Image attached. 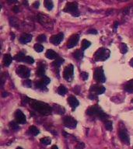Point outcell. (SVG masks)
Segmentation results:
<instances>
[{
  "instance_id": "obj_1",
  "label": "cell",
  "mask_w": 133,
  "mask_h": 149,
  "mask_svg": "<svg viewBox=\"0 0 133 149\" xmlns=\"http://www.w3.org/2000/svg\"><path fill=\"white\" fill-rule=\"evenodd\" d=\"M29 103L31 108H33L34 110H36L37 112L42 115H49L51 113L53 110L48 104L35 100H31Z\"/></svg>"
},
{
  "instance_id": "obj_2",
  "label": "cell",
  "mask_w": 133,
  "mask_h": 149,
  "mask_svg": "<svg viewBox=\"0 0 133 149\" xmlns=\"http://www.w3.org/2000/svg\"><path fill=\"white\" fill-rule=\"evenodd\" d=\"M110 51L107 48H104V47H101L99 48L94 54L93 57L95 59V61L97 62H103L107 60V59L110 57Z\"/></svg>"
},
{
  "instance_id": "obj_3",
  "label": "cell",
  "mask_w": 133,
  "mask_h": 149,
  "mask_svg": "<svg viewBox=\"0 0 133 149\" xmlns=\"http://www.w3.org/2000/svg\"><path fill=\"white\" fill-rule=\"evenodd\" d=\"M63 11L65 13H70L72 16H75V17L79 16V15H80V13H79V9H78V4L75 2L68 3L65 5V7L63 9Z\"/></svg>"
},
{
  "instance_id": "obj_4",
  "label": "cell",
  "mask_w": 133,
  "mask_h": 149,
  "mask_svg": "<svg viewBox=\"0 0 133 149\" xmlns=\"http://www.w3.org/2000/svg\"><path fill=\"white\" fill-rule=\"evenodd\" d=\"M37 20L38 22L46 29H51L53 27V22L50 17H48L46 15L43 14H38L37 15Z\"/></svg>"
},
{
  "instance_id": "obj_5",
  "label": "cell",
  "mask_w": 133,
  "mask_h": 149,
  "mask_svg": "<svg viewBox=\"0 0 133 149\" xmlns=\"http://www.w3.org/2000/svg\"><path fill=\"white\" fill-rule=\"evenodd\" d=\"M16 72L20 77H21L23 78H28L31 75V72H30V70L28 69V68H26L24 65H20L19 67H17Z\"/></svg>"
},
{
  "instance_id": "obj_6",
  "label": "cell",
  "mask_w": 133,
  "mask_h": 149,
  "mask_svg": "<svg viewBox=\"0 0 133 149\" xmlns=\"http://www.w3.org/2000/svg\"><path fill=\"white\" fill-rule=\"evenodd\" d=\"M93 78L96 81H97L100 83H103L106 82V78H105L104 72L102 68H97L95 70Z\"/></svg>"
},
{
  "instance_id": "obj_7",
  "label": "cell",
  "mask_w": 133,
  "mask_h": 149,
  "mask_svg": "<svg viewBox=\"0 0 133 149\" xmlns=\"http://www.w3.org/2000/svg\"><path fill=\"white\" fill-rule=\"evenodd\" d=\"M73 70H74V67L72 65H69L65 68L63 72V77L65 80L69 82L72 81L73 77Z\"/></svg>"
},
{
  "instance_id": "obj_8",
  "label": "cell",
  "mask_w": 133,
  "mask_h": 149,
  "mask_svg": "<svg viewBox=\"0 0 133 149\" xmlns=\"http://www.w3.org/2000/svg\"><path fill=\"white\" fill-rule=\"evenodd\" d=\"M63 124L66 127L69 128H75L77 125V121L72 116H65L63 119Z\"/></svg>"
},
{
  "instance_id": "obj_9",
  "label": "cell",
  "mask_w": 133,
  "mask_h": 149,
  "mask_svg": "<svg viewBox=\"0 0 133 149\" xmlns=\"http://www.w3.org/2000/svg\"><path fill=\"white\" fill-rule=\"evenodd\" d=\"M103 111L100 109V107H99L97 105L93 106L91 107H90L87 110V114L89 116H99Z\"/></svg>"
},
{
  "instance_id": "obj_10",
  "label": "cell",
  "mask_w": 133,
  "mask_h": 149,
  "mask_svg": "<svg viewBox=\"0 0 133 149\" xmlns=\"http://www.w3.org/2000/svg\"><path fill=\"white\" fill-rule=\"evenodd\" d=\"M15 118H16V121L18 124H24L26 122V119L25 115L20 110L16 111V113H15Z\"/></svg>"
},
{
  "instance_id": "obj_11",
  "label": "cell",
  "mask_w": 133,
  "mask_h": 149,
  "mask_svg": "<svg viewBox=\"0 0 133 149\" xmlns=\"http://www.w3.org/2000/svg\"><path fill=\"white\" fill-rule=\"evenodd\" d=\"M105 92V87L100 85H94L90 88V93L95 95H100Z\"/></svg>"
},
{
  "instance_id": "obj_12",
  "label": "cell",
  "mask_w": 133,
  "mask_h": 149,
  "mask_svg": "<svg viewBox=\"0 0 133 149\" xmlns=\"http://www.w3.org/2000/svg\"><path fill=\"white\" fill-rule=\"evenodd\" d=\"M79 40V36L78 34H73L70 37V38L69 39L68 42H67V47L68 48H72L75 46L77 45L78 42Z\"/></svg>"
},
{
  "instance_id": "obj_13",
  "label": "cell",
  "mask_w": 133,
  "mask_h": 149,
  "mask_svg": "<svg viewBox=\"0 0 133 149\" xmlns=\"http://www.w3.org/2000/svg\"><path fill=\"white\" fill-rule=\"evenodd\" d=\"M64 38V34L62 33H59L56 35H53L51 38H50V41L51 43H52L53 44L55 45H59L63 40Z\"/></svg>"
},
{
  "instance_id": "obj_14",
  "label": "cell",
  "mask_w": 133,
  "mask_h": 149,
  "mask_svg": "<svg viewBox=\"0 0 133 149\" xmlns=\"http://www.w3.org/2000/svg\"><path fill=\"white\" fill-rule=\"evenodd\" d=\"M119 137L121 140L122 142H124L125 144L128 145L130 143V138L128 134V133L125 130H121L119 131Z\"/></svg>"
},
{
  "instance_id": "obj_15",
  "label": "cell",
  "mask_w": 133,
  "mask_h": 149,
  "mask_svg": "<svg viewBox=\"0 0 133 149\" xmlns=\"http://www.w3.org/2000/svg\"><path fill=\"white\" fill-rule=\"evenodd\" d=\"M68 103L69 104V106H71V108L72 109V110H75V109L79 106V103L78 101V100L75 97V96H70L69 98H68Z\"/></svg>"
},
{
  "instance_id": "obj_16",
  "label": "cell",
  "mask_w": 133,
  "mask_h": 149,
  "mask_svg": "<svg viewBox=\"0 0 133 149\" xmlns=\"http://www.w3.org/2000/svg\"><path fill=\"white\" fill-rule=\"evenodd\" d=\"M31 40H32V36L31 34H23L20 37V41L22 44L29 43L30 41H31Z\"/></svg>"
},
{
  "instance_id": "obj_17",
  "label": "cell",
  "mask_w": 133,
  "mask_h": 149,
  "mask_svg": "<svg viewBox=\"0 0 133 149\" xmlns=\"http://www.w3.org/2000/svg\"><path fill=\"white\" fill-rule=\"evenodd\" d=\"M45 56H46L47 58L51 59V60H53V59H56L57 57H58V54L55 51H54L53 50H51V49L47 51V52L45 53Z\"/></svg>"
},
{
  "instance_id": "obj_18",
  "label": "cell",
  "mask_w": 133,
  "mask_h": 149,
  "mask_svg": "<svg viewBox=\"0 0 133 149\" xmlns=\"http://www.w3.org/2000/svg\"><path fill=\"white\" fill-rule=\"evenodd\" d=\"M12 60H13V57L10 54H5L4 57H3V65L6 66V67H8L10 65L11 62H12Z\"/></svg>"
},
{
  "instance_id": "obj_19",
  "label": "cell",
  "mask_w": 133,
  "mask_h": 149,
  "mask_svg": "<svg viewBox=\"0 0 133 149\" xmlns=\"http://www.w3.org/2000/svg\"><path fill=\"white\" fill-rule=\"evenodd\" d=\"M45 74V68L44 67V65H39V67L37 68V70L36 72V75L38 77H44Z\"/></svg>"
},
{
  "instance_id": "obj_20",
  "label": "cell",
  "mask_w": 133,
  "mask_h": 149,
  "mask_svg": "<svg viewBox=\"0 0 133 149\" xmlns=\"http://www.w3.org/2000/svg\"><path fill=\"white\" fill-rule=\"evenodd\" d=\"M73 57L77 59V60H80L83 57V50H76L74 53H73Z\"/></svg>"
},
{
  "instance_id": "obj_21",
  "label": "cell",
  "mask_w": 133,
  "mask_h": 149,
  "mask_svg": "<svg viewBox=\"0 0 133 149\" xmlns=\"http://www.w3.org/2000/svg\"><path fill=\"white\" fill-rule=\"evenodd\" d=\"M44 5L48 10H51L53 7H54L52 0H44Z\"/></svg>"
},
{
  "instance_id": "obj_22",
  "label": "cell",
  "mask_w": 133,
  "mask_h": 149,
  "mask_svg": "<svg viewBox=\"0 0 133 149\" xmlns=\"http://www.w3.org/2000/svg\"><path fill=\"white\" fill-rule=\"evenodd\" d=\"M64 62V59L62 57H57L55 60L53 62V66L55 68H59Z\"/></svg>"
},
{
  "instance_id": "obj_23",
  "label": "cell",
  "mask_w": 133,
  "mask_h": 149,
  "mask_svg": "<svg viewBox=\"0 0 133 149\" xmlns=\"http://www.w3.org/2000/svg\"><path fill=\"white\" fill-rule=\"evenodd\" d=\"M20 62H25V63H27V64H33L34 62V60L32 57L30 56H25L23 58H22V60Z\"/></svg>"
},
{
  "instance_id": "obj_24",
  "label": "cell",
  "mask_w": 133,
  "mask_h": 149,
  "mask_svg": "<svg viewBox=\"0 0 133 149\" xmlns=\"http://www.w3.org/2000/svg\"><path fill=\"white\" fill-rule=\"evenodd\" d=\"M10 25H11L12 26L16 27V28L19 27V24H20L18 19H16V18H15V17H12V18L10 19Z\"/></svg>"
},
{
  "instance_id": "obj_25",
  "label": "cell",
  "mask_w": 133,
  "mask_h": 149,
  "mask_svg": "<svg viewBox=\"0 0 133 149\" xmlns=\"http://www.w3.org/2000/svg\"><path fill=\"white\" fill-rule=\"evenodd\" d=\"M29 132L33 136H37L39 134V130L35 126H31L29 127Z\"/></svg>"
},
{
  "instance_id": "obj_26",
  "label": "cell",
  "mask_w": 133,
  "mask_h": 149,
  "mask_svg": "<svg viewBox=\"0 0 133 149\" xmlns=\"http://www.w3.org/2000/svg\"><path fill=\"white\" fill-rule=\"evenodd\" d=\"M125 89L128 92H133V80L128 82L125 86Z\"/></svg>"
},
{
  "instance_id": "obj_27",
  "label": "cell",
  "mask_w": 133,
  "mask_h": 149,
  "mask_svg": "<svg viewBox=\"0 0 133 149\" xmlns=\"http://www.w3.org/2000/svg\"><path fill=\"white\" fill-rule=\"evenodd\" d=\"M66 92H67V89H66V88H65L64 85H61L59 87V88H58V93H59V95H61V96H65V93H66Z\"/></svg>"
},
{
  "instance_id": "obj_28",
  "label": "cell",
  "mask_w": 133,
  "mask_h": 149,
  "mask_svg": "<svg viewBox=\"0 0 133 149\" xmlns=\"http://www.w3.org/2000/svg\"><path fill=\"white\" fill-rule=\"evenodd\" d=\"M52 109L55 110L58 113H60V114L64 113V111H65V109L63 107H62L61 106H59V105H54Z\"/></svg>"
},
{
  "instance_id": "obj_29",
  "label": "cell",
  "mask_w": 133,
  "mask_h": 149,
  "mask_svg": "<svg viewBox=\"0 0 133 149\" xmlns=\"http://www.w3.org/2000/svg\"><path fill=\"white\" fill-rule=\"evenodd\" d=\"M35 85H36V87H37V88L41 89V90H44V89H45V87H46V85L41 82V80L36 82H35ZM45 90H47V89H45Z\"/></svg>"
},
{
  "instance_id": "obj_30",
  "label": "cell",
  "mask_w": 133,
  "mask_h": 149,
  "mask_svg": "<svg viewBox=\"0 0 133 149\" xmlns=\"http://www.w3.org/2000/svg\"><path fill=\"white\" fill-rule=\"evenodd\" d=\"M40 141H41V143L42 144H44V145H48V144H51V138H50V137H45L41 138V139L40 140Z\"/></svg>"
},
{
  "instance_id": "obj_31",
  "label": "cell",
  "mask_w": 133,
  "mask_h": 149,
  "mask_svg": "<svg viewBox=\"0 0 133 149\" xmlns=\"http://www.w3.org/2000/svg\"><path fill=\"white\" fill-rule=\"evenodd\" d=\"M90 45H91V43L89 41H87V40H83V41H82V50L83 51L86 50Z\"/></svg>"
},
{
  "instance_id": "obj_32",
  "label": "cell",
  "mask_w": 133,
  "mask_h": 149,
  "mask_svg": "<svg viewBox=\"0 0 133 149\" xmlns=\"http://www.w3.org/2000/svg\"><path fill=\"white\" fill-rule=\"evenodd\" d=\"M105 128L108 131H112L113 129V123L111 121H107L105 122Z\"/></svg>"
},
{
  "instance_id": "obj_33",
  "label": "cell",
  "mask_w": 133,
  "mask_h": 149,
  "mask_svg": "<svg viewBox=\"0 0 133 149\" xmlns=\"http://www.w3.org/2000/svg\"><path fill=\"white\" fill-rule=\"evenodd\" d=\"M119 48H120L121 53H122V54H125V53L128 51V47H127V45H126L125 44H124V43L120 44Z\"/></svg>"
},
{
  "instance_id": "obj_34",
  "label": "cell",
  "mask_w": 133,
  "mask_h": 149,
  "mask_svg": "<svg viewBox=\"0 0 133 149\" xmlns=\"http://www.w3.org/2000/svg\"><path fill=\"white\" fill-rule=\"evenodd\" d=\"M25 57V54L23 52H20L19 54H17L14 57L13 59H15V60H17V61H21L22 60V58H23Z\"/></svg>"
},
{
  "instance_id": "obj_35",
  "label": "cell",
  "mask_w": 133,
  "mask_h": 149,
  "mask_svg": "<svg viewBox=\"0 0 133 149\" xmlns=\"http://www.w3.org/2000/svg\"><path fill=\"white\" fill-rule=\"evenodd\" d=\"M34 50L37 51V52H42L43 50H44V47L43 45H41V44H36L34 45Z\"/></svg>"
},
{
  "instance_id": "obj_36",
  "label": "cell",
  "mask_w": 133,
  "mask_h": 149,
  "mask_svg": "<svg viewBox=\"0 0 133 149\" xmlns=\"http://www.w3.org/2000/svg\"><path fill=\"white\" fill-rule=\"evenodd\" d=\"M46 40H47V37H46V36H45L44 34H41V35L38 36L37 38V41L38 42H41V43L45 42Z\"/></svg>"
},
{
  "instance_id": "obj_37",
  "label": "cell",
  "mask_w": 133,
  "mask_h": 149,
  "mask_svg": "<svg viewBox=\"0 0 133 149\" xmlns=\"http://www.w3.org/2000/svg\"><path fill=\"white\" fill-rule=\"evenodd\" d=\"M41 82L45 85H48L50 82H51V79L48 78V77H46V76H44V77H42V79H41Z\"/></svg>"
},
{
  "instance_id": "obj_38",
  "label": "cell",
  "mask_w": 133,
  "mask_h": 149,
  "mask_svg": "<svg viewBox=\"0 0 133 149\" xmlns=\"http://www.w3.org/2000/svg\"><path fill=\"white\" fill-rule=\"evenodd\" d=\"M18 124L17 122H16V123H15L14 121L11 122V123L10 124V127H11L13 130H15V131L18 130L20 127H19V126H18V124Z\"/></svg>"
},
{
  "instance_id": "obj_39",
  "label": "cell",
  "mask_w": 133,
  "mask_h": 149,
  "mask_svg": "<svg viewBox=\"0 0 133 149\" xmlns=\"http://www.w3.org/2000/svg\"><path fill=\"white\" fill-rule=\"evenodd\" d=\"M23 85H25L26 87H27V88H31V86H32V82H31V80H29V79L25 80L23 82Z\"/></svg>"
},
{
  "instance_id": "obj_40",
  "label": "cell",
  "mask_w": 133,
  "mask_h": 149,
  "mask_svg": "<svg viewBox=\"0 0 133 149\" xmlns=\"http://www.w3.org/2000/svg\"><path fill=\"white\" fill-rule=\"evenodd\" d=\"M85 148V144L83 142H79L77 143L75 146V149H84Z\"/></svg>"
},
{
  "instance_id": "obj_41",
  "label": "cell",
  "mask_w": 133,
  "mask_h": 149,
  "mask_svg": "<svg viewBox=\"0 0 133 149\" xmlns=\"http://www.w3.org/2000/svg\"><path fill=\"white\" fill-rule=\"evenodd\" d=\"M80 76H81V78H82V79L83 80H87V78H88V73L87 72H81V75H80Z\"/></svg>"
},
{
  "instance_id": "obj_42",
  "label": "cell",
  "mask_w": 133,
  "mask_h": 149,
  "mask_svg": "<svg viewBox=\"0 0 133 149\" xmlns=\"http://www.w3.org/2000/svg\"><path fill=\"white\" fill-rule=\"evenodd\" d=\"M30 100H31V99H29L28 97H26V96H23V100H22V103H23V104L29 103H30Z\"/></svg>"
},
{
  "instance_id": "obj_43",
  "label": "cell",
  "mask_w": 133,
  "mask_h": 149,
  "mask_svg": "<svg viewBox=\"0 0 133 149\" xmlns=\"http://www.w3.org/2000/svg\"><path fill=\"white\" fill-rule=\"evenodd\" d=\"M39 5H40V3L39 2H35L34 4H33V6H34V8H35V9H38L39 8Z\"/></svg>"
},
{
  "instance_id": "obj_44",
  "label": "cell",
  "mask_w": 133,
  "mask_h": 149,
  "mask_svg": "<svg viewBox=\"0 0 133 149\" xmlns=\"http://www.w3.org/2000/svg\"><path fill=\"white\" fill-rule=\"evenodd\" d=\"M88 34H97V31L96 29H90V31L87 32Z\"/></svg>"
},
{
  "instance_id": "obj_45",
  "label": "cell",
  "mask_w": 133,
  "mask_h": 149,
  "mask_svg": "<svg viewBox=\"0 0 133 149\" xmlns=\"http://www.w3.org/2000/svg\"><path fill=\"white\" fill-rule=\"evenodd\" d=\"M7 3L9 4H14L17 3V0H7Z\"/></svg>"
},
{
  "instance_id": "obj_46",
  "label": "cell",
  "mask_w": 133,
  "mask_h": 149,
  "mask_svg": "<svg viewBox=\"0 0 133 149\" xmlns=\"http://www.w3.org/2000/svg\"><path fill=\"white\" fill-rule=\"evenodd\" d=\"M89 98H90V100H94V99H97V96H96V95H95V94L91 93V94L89 96Z\"/></svg>"
},
{
  "instance_id": "obj_47",
  "label": "cell",
  "mask_w": 133,
  "mask_h": 149,
  "mask_svg": "<svg viewBox=\"0 0 133 149\" xmlns=\"http://www.w3.org/2000/svg\"><path fill=\"white\" fill-rule=\"evenodd\" d=\"M118 25H119L118 22H115V23H114V29H115V31H116L117 27L118 26Z\"/></svg>"
},
{
  "instance_id": "obj_48",
  "label": "cell",
  "mask_w": 133,
  "mask_h": 149,
  "mask_svg": "<svg viewBox=\"0 0 133 149\" xmlns=\"http://www.w3.org/2000/svg\"><path fill=\"white\" fill-rule=\"evenodd\" d=\"M13 11H14L15 13H19L20 9H19V8H18L17 6H15V7L13 8Z\"/></svg>"
},
{
  "instance_id": "obj_49",
  "label": "cell",
  "mask_w": 133,
  "mask_h": 149,
  "mask_svg": "<svg viewBox=\"0 0 133 149\" xmlns=\"http://www.w3.org/2000/svg\"><path fill=\"white\" fill-rule=\"evenodd\" d=\"M130 65L133 68V57L131 59V61H130Z\"/></svg>"
},
{
  "instance_id": "obj_50",
  "label": "cell",
  "mask_w": 133,
  "mask_h": 149,
  "mask_svg": "<svg viewBox=\"0 0 133 149\" xmlns=\"http://www.w3.org/2000/svg\"><path fill=\"white\" fill-rule=\"evenodd\" d=\"M51 149H59V147L56 146V145H53L52 147H51Z\"/></svg>"
},
{
  "instance_id": "obj_51",
  "label": "cell",
  "mask_w": 133,
  "mask_h": 149,
  "mask_svg": "<svg viewBox=\"0 0 133 149\" xmlns=\"http://www.w3.org/2000/svg\"><path fill=\"white\" fill-rule=\"evenodd\" d=\"M23 4H26V6H28V3H27V0H23Z\"/></svg>"
},
{
  "instance_id": "obj_52",
  "label": "cell",
  "mask_w": 133,
  "mask_h": 149,
  "mask_svg": "<svg viewBox=\"0 0 133 149\" xmlns=\"http://www.w3.org/2000/svg\"><path fill=\"white\" fill-rule=\"evenodd\" d=\"M7 96H8V93H3V97Z\"/></svg>"
},
{
  "instance_id": "obj_53",
  "label": "cell",
  "mask_w": 133,
  "mask_h": 149,
  "mask_svg": "<svg viewBox=\"0 0 133 149\" xmlns=\"http://www.w3.org/2000/svg\"><path fill=\"white\" fill-rule=\"evenodd\" d=\"M16 149H23V147H16Z\"/></svg>"
},
{
  "instance_id": "obj_54",
  "label": "cell",
  "mask_w": 133,
  "mask_h": 149,
  "mask_svg": "<svg viewBox=\"0 0 133 149\" xmlns=\"http://www.w3.org/2000/svg\"><path fill=\"white\" fill-rule=\"evenodd\" d=\"M119 1H128V0H119Z\"/></svg>"
},
{
  "instance_id": "obj_55",
  "label": "cell",
  "mask_w": 133,
  "mask_h": 149,
  "mask_svg": "<svg viewBox=\"0 0 133 149\" xmlns=\"http://www.w3.org/2000/svg\"><path fill=\"white\" fill-rule=\"evenodd\" d=\"M131 103H133V99H132V100H131Z\"/></svg>"
}]
</instances>
